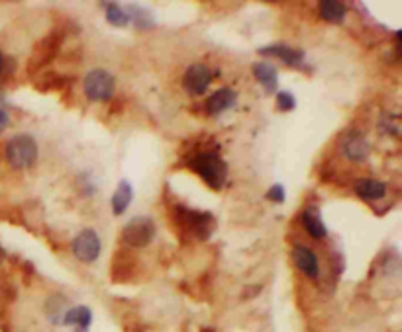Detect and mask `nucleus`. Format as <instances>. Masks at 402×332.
<instances>
[{
    "label": "nucleus",
    "mask_w": 402,
    "mask_h": 332,
    "mask_svg": "<svg viewBox=\"0 0 402 332\" xmlns=\"http://www.w3.org/2000/svg\"><path fill=\"white\" fill-rule=\"evenodd\" d=\"M4 61H6V55L0 53V77H2V69H4Z\"/></svg>",
    "instance_id": "c85d7f7f"
},
{
    "label": "nucleus",
    "mask_w": 402,
    "mask_h": 332,
    "mask_svg": "<svg viewBox=\"0 0 402 332\" xmlns=\"http://www.w3.org/2000/svg\"><path fill=\"white\" fill-rule=\"evenodd\" d=\"M202 332H214L212 329H202Z\"/></svg>",
    "instance_id": "7c9ffc66"
},
{
    "label": "nucleus",
    "mask_w": 402,
    "mask_h": 332,
    "mask_svg": "<svg viewBox=\"0 0 402 332\" xmlns=\"http://www.w3.org/2000/svg\"><path fill=\"white\" fill-rule=\"evenodd\" d=\"M6 256H8V254H6V250L2 249V247H0V264L4 262V260H6Z\"/></svg>",
    "instance_id": "c756f323"
},
{
    "label": "nucleus",
    "mask_w": 402,
    "mask_h": 332,
    "mask_svg": "<svg viewBox=\"0 0 402 332\" xmlns=\"http://www.w3.org/2000/svg\"><path fill=\"white\" fill-rule=\"evenodd\" d=\"M249 293H245L244 297H253V295H257L259 291H261V286H253V288H247Z\"/></svg>",
    "instance_id": "cd10ccee"
},
{
    "label": "nucleus",
    "mask_w": 402,
    "mask_h": 332,
    "mask_svg": "<svg viewBox=\"0 0 402 332\" xmlns=\"http://www.w3.org/2000/svg\"><path fill=\"white\" fill-rule=\"evenodd\" d=\"M212 81H214V72L202 63L190 65L185 72V88L194 96L204 94L208 90V86L212 84Z\"/></svg>",
    "instance_id": "6e6552de"
},
{
    "label": "nucleus",
    "mask_w": 402,
    "mask_h": 332,
    "mask_svg": "<svg viewBox=\"0 0 402 332\" xmlns=\"http://www.w3.org/2000/svg\"><path fill=\"white\" fill-rule=\"evenodd\" d=\"M129 10H131V12H128L129 22L134 20L138 28H153V18H151V14L147 10L136 6V4H129Z\"/></svg>",
    "instance_id": "b1692460"
},
{
    "label": "nucleus",
    "mask_w": 402,
    "mask_h": 332,
    "mask_svg": "<svg viewBox=\"0 0 402 332\" xmlns=\"http://www.w3.org/2000/svg\"><path fill=\"white\" fill-rule=\"evenodd\" d=\"M173 223L183 235L192 240H208L216 231V219L210 211H197L185 206L173 209Z\"/></svg>",
    "instance_id": "f257e3e1"
},
{
    "label": "nucleus",
    "mask_w": 402,
    "mask_h": 332,
    "mask_svg": "<svg viewBox=\"0 0 402 332\" xmlns=\"http://www.w3.org/2000/svg\"><path fill=\"white\" fill-rule=\"evenodd\" d=\"M65 305H67V299L63 295H53L47 299L45 303V315L49 317V320L53 324H61L63 322V317H65Z\"/></svg>",
    "instance_id": "412c9836"
},
{
    "label": "nucleus",
    "mask_w": 402,
    "mask_h": 332,
    "mask_svg": "<svg viewBox=\"0 0 402 332\" xmlns=\"http://www.w3.org/2000/svg\"><path fill=\"white\" fill-rule=\"evenodd\" d=\"M318 8H320V16L326 22H331V24L344 22L345 14H347V6L344 2H338V0H324V2L318 4Z\"/></svg>",
    "instance_id": "a211bd4d"
},
{
    "label": "nucleus",
    "mask_w": 402,
    "mask_h": 332,
    "mask_svg": "<svg viewBox=\"0 0 402 332\" xmlns=\"http://www.w3.org/2000/svg\"><path fill=\"white\" fill-rule=\"evenodd\" d=\"M102 8H104V14H106V20L116 26V28H126L129 24V16L128 10H124L120 4H116V2H102L101 4Z\"/></svg>",
    "instance_id": "aec40b11"
},
{
    "label": "nucleus",
    "mask_w": 402,
    "mask_h": 332,
    "mask_svg": "<svg viewBox=\"0 0 402 332\" xmlns=\"http://www.w3.org/2000/svg\"><path fill=\"white\" fill-rule=\"evenodd\" d=\"M265 197H267L269 202H273V204H285V197H287L285 186H283V184H273V186L267 190Z\"/></svg>",
    "instance_id": "a878e982"
},
{
    "label": "nucleus",
    "mask_w": 402,
    "mask_h": 332,
    "mask_svg": "<svg viewBox=\"0 0 402 332\" xmlns=\"http://www.w3.org/2000/svg\"><path fill=\"white\" fill-rule=\"evenodd\" d=\"M301 221L302 227L306 229V233L312 236V238H324V236L328 235V229H326V225L322 221V217H320V209L316 206H308V208L302 211L301 215Z\"/></svg>",
    "instance_id": "ddd939ff"
},
{
    "label": "nucleus",
    "mask_w": 402,
    "mask_h": 332,
    "mask_svg": "<svg viewBox=\"0 0 402 332\" xmlns=\"http://www.w3.org/2000/svg\"><path fill=\"white\" fill-rule=\"evenodd\" d=\"M101 238L95 229H83L73 240V252L81 262L90 264L101 256Z\"/></svg>",
    "instance_id": "0eeeda50"
},
{
    "label": "nucleus",
    "mask_w": 402,
    "mask_h": 332,
    "mask_svg": "<svg viewBox=\"0 0 402 332\" xmlns=\"http://www.w3.org/2000/svg\"><path fill=\"white\" fill-rule=\"evenodd\" d=\"M134 270H136V258L126 250L116 252L112 262V281H128L134 276Z\"/></svg>",
    "instance_id": "f3484780"
},
{
    "label": "nucleus",
    "mask_w": 402,
    "mask_h": 332,
    "mask_svg": "<svg viewBox=\"0 0 402 332\" xmlns=\"http://www.w3.org/2000/svg\"><path fill=\"white\" fill-rule=\"evenodd\" d=\"M155 238V223L151 217H134L122 229V240L131 249H144Z\"/></svg>",
    "instance_id": "20e7f679"
},
{
    "label": "nucleus",
    "mask_w": 402,
    "mask_h": 332,
    "mask_svg": "<svg viewBox=\"0 0 402 332\" xmlns=\"http://www.w3.org/2000/svg\"><path fill=\"white\" fill-rule=\"evenodd\" d=\"M67 83H69V81H67V79H63V77L58 74L55 70H45V72L40 74V79H36V81H34L36 88H38V90H43V92L53 90V88H63Z\"/></svg>",
    "instance_id": "4be33fe9"
},
{
    "label": "nucleus",
    "mask_w": 402,
    "mask_h": 332,
    "mask_svg": "<svg viewBox=\"0 0 402 332\" xmlns=\"http://www.w3.org/2000/svg\"><path fill=\"white\" fill-rule=\"evenodd\" d=\"M292 260L297 264V268L301 270L304 276L316 279L320 276V262H318V256L310 249L297 245L292 249Z\"/></svg>",
    "instance_id": "9b49d317"
},
{
    "label": "nucleus",
    "mask_w": 402,
    "mask_h": 332,
    "mask_svg": "<svg viewBox=\"0 0 402 332\" xmlns=\"http://www.w3.org/2000/svg\"><path fill=\"white\" fill-rule=\"evenodd\" d=\"M355 194L360 195L361 199L371 202V199H381L387 194V184L377 178H361L355 182Z\"/></svg>",
    "instance_id": "2eb2a0df"
},
{
    "label": "nucleus",
    "mask_w": 402,
    "mask_h": 332,
    "mask_svg": "<svg viewBox=\"0 0 402 332\" xmlns=\"http://www.w3.org/2000/svg\"><path fill=\"white\" fill-rule=\"evenodd\" d=\"M8 124H10V115H8V111L0 108V131H4V129L8 127Z\"/></svg>",
    "instance_id": "bb28decb"
},
{
    "label": "nucleus",
    "mask_w": 402,
    "mask_h": 332,
    "mask_svg": "<svg viewBox=\"0 0 402 332\" xmlns=\"http://www.w3.org/2000/svg\"><path fill=\"white\" fill-rule=\"evenodd\" d=\"M131 197H134V190H131L129 182L122 180L118 184L114 195H112V211H114V215H122L129 208Z\"/></svg>",
    "instance_id": "6ab92c4d"
},
{
    "label": "nucleus",
    "mask_w": 402,
    "mask_h": 332,
    "mask_svg": "<svg viewBox=\"0 0 402 332\" xmlns=\"http://www.w3.org/2000/svg\"><path fill=\"white\" fill-rule=\"evenodd\" d=\"M61 38H63V33L55 29V31H51L49 36H45L43 40H40V42L36 43L34 53H32V59H29L28 65V69L32 70V72L42 70L45 65H49V63L58 57Z\"/></svg>",
    "instance_id": "423d86ee"
},
{
    "label": "nucleus",
    "mask_w": 402,
    "mask_h": 332,
    "mask_svg": "<svg viewBox=\"0 0 402 332\" xmlns=\"http://www.w3.org/2000/svg\"><path fill=\"white\" fill-rule=\"evenodd\" d=\"M6 158L14 168H28L38 158V143L28 133L14 135L6 143Z\"/></svg>",
    "instance_id": "7ed1b4c3"
},
{
    "label": "nucleus",
    "mask_w": 402,
    "mask_h": 332,
    "mask_svg": "<svg viewBox=\"0 0 402 332\" xmlns=\"http://www.w3.org/2000/svg\"><path fill=\"white\" fill-rule=\"evenodd\" d=\"M379 133L381 135H392L399 137L401 135V122L397 113H383V117L379 120Z\"/></svg>",
    "instance_id": "5701e85b"
},
{
    "label": "nucleus",
    "mask_w": 402,
    "mask_h": 332,
    "mask_svg": "<svg viewBox=\"0 0 402 332\" xmlns=\"http://www.w3.org/2000/svg\"><path fill=\"white\" fill-rule=\"evenodd\" d=\"M369 151H371V147H369L367 139L363 137L360 131L347 133L344 141H342V152H344L345 158L351 161V163H363V161H367Z\"/></svg>",
    "instance_id": "1a4fd4ad"
},
{
    "label": "nucleus",
    "mask_w": 402,
    "mask_h": 332,
    "mask_svg": "<svg viewBox=\"0 0 402 332\" xmlns=\"http://www.w3.org/2000/svg\"><path fill=\"white\" fill-rule=\"evenodd\" d=\"M236 100H238L236 90H231V88H220V90H216L214 94L208 98V102H206V113L208 115H220V113H224L226 110L234 108Z\"/></svg>",
    "instance_id": "f8f14e48"
},
{
    "label": "nucleus",
    "mask_w": 402,
    "mask_h": 332,
    "mask_svg": "<svg viewBox=\"0 0 402 332\" xmlns=\"http://www.w3.org/2000/svg\"><path fill=\"white\" fill-rule=\"evenodd\" d=\"M61 324L75 327L77 332H88L90 324H92V311H90L88 307H85V305H79V307L67 309V313H65Z\"/></svg>",
    "instance_id": "4468645a"
},
{
    "label": "nucleus",
    "mask_w": 402,
    "mask_h": 332,
    "mask_svg": "<svg viewBox=\"0 0 402 332\" xmlns=\"http://www.w3.org/2000/svg\"><path fill=\"white\" fill-rule=\"evenodd\" d=\"M277 108L281 111H292L297 108V98L290 92H279L277 94Z\"/></svg>",
    "instance_id": "393cba45"
},
{
    "label": "nucleus",
    "mask_w": 402,
    "mask_h": 332,
    "mask_svg": "<svg viewBox=\"0 0 402 332\" xmlns=\"http://www.w3.org/2000/svg\"><path fill=\"white\" fill-rule=\"evenodd\" d=\"M253 77L257 79V83L269 92V94H273L277 92V84H279V74H277V69H275L271 63H267V61H259L255 63L253 67Z\"/></svg>",
    "instance_id": "dca6fc26"
},
{
    "label": "nucleus",
    "mask_w": 402,
    "mask_h": 332,
    "mask_svg": "<svg viewBox=\"0 0 402 332\" xmlns=\"http://www.w3.org/2000/svg\"><path fill=\"white\" fill-rule=\"evenodd\" d=\"M188 168L206 182L208 188L220 192L228 182V165L216 151H204L188 158Z\"/></svg>",
    "instance_id": "f03ea898"
},
{
    "label": "nucleus",
    "mask_w": 402,
    "mask_h": 332,
    "mask_svg": "<svg viewBox=\"0 0 402 332\" xmlns=\"http://www.w3.org/2000/svg\"><path fill=\"white\" fill-rule=\"evenodd\" d=\"M259 55H271L281 59L285 65L288 67H302L304 63V51L302 49H294L290 45H283V43H275V45H267V47H261L257 51Z\"/></svg>",
    "instance_id": "9d476101"
},
{
    "label": "nucleus",
    "mask_w": 402,
    "mask_h": 332,
    "mask_svg": "<svg viewBox=\"0 0 402 332\" xmlns=\"http://www.w3.org/2000/svg\"><path fill=\"white\" fill-rule=\"evenodd\" d=\"M114 90L116 81L108 70L95 69L85 77V94L90 102H108Z\"/></svg>",
    "instance_id": "39448f33"
}]
</instances>
